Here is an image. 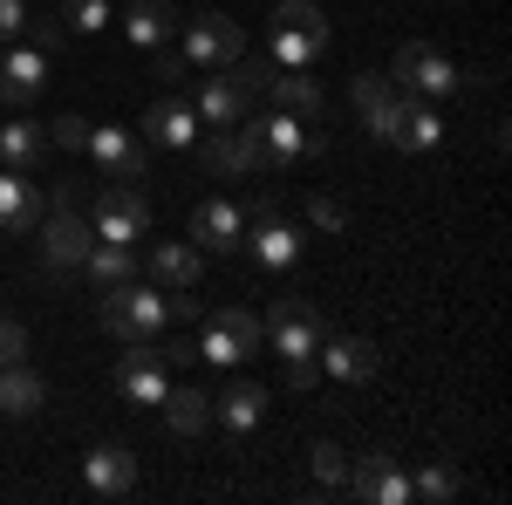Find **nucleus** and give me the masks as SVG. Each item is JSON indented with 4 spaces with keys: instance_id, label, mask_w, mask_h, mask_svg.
Wrapping results in <instances>:
<instances>
[{
    "instance_id": "1",
    "label": "nucleus",
    "mask_w": 512,
    "mask_h": 505,
    "mask_svg": "<svg viewBox=\"0 0 512 505\" xmlns=\"http://www.w3.org/2000/svg\"><path fill=\"white\" fill-rule=\"evenodd\" d=\"M239 144H246V164L267 171V178L294 171L301 157L328 151V137L308 130V117H287V110H260V117H246V123H239Z\"/></svg>"
},
{
    "instance_id": "2",
    "label": "nucleus",
    "mask_w": 512,
    "mask_h": 505,
    "mask_svg": "<svg viewBox=\"0 0 512 505\" xmlns=\"http://www.w3.org/2000/svg\"><path fill=\"white\" fill-rule=\"evenodd\" d=\"M103 335L110 342H151L171 328V308H164V287H144V280H123V287H103Z\"/></svg>"
},
{
    "instance_id": "3",
    "label": "nucleus",
    "mask_w": 512,
    "mask_h": 505,
    "mask_svg": "<svg viewBox=\"0 0 512 505\" xmlns=\"http://www.w3.org/2000/svg\"><path fill=\"white\" fill-rule=\"evenodd\" d=\"M301 246H308V233L280 212V198H253V205H246V239H239V253H253V267L287 273L301 260Z\"/></svg>"
},
{
    "instance_id": "4",
    "label": "nucleus",
    "mask_w": 512,
    "mask_h": 505,
    "mask_svg": "<svg viewBox=\"0 0 512 505\" xmlns=\"http://www.w3.org/2000/svg\"><path fill=\"white\" fill-rule=\"evenodd\" d=\"M321 48H328V14H321L315 0H280V7H274L267 62H274V69H308Z\"/></svg>"
},
{
    "instance_id": "5",
    "label": "nucleus",
    "mask_w": 512,
    "mask_h": 505,
    "mask_svg": "<svg viewBox=\"0 0 512 505\" xmlns=\"http://www.w3.org/2000/svg\"><path fill=\"white\" fill-rule=\"evenodd\" d=\"M390 82L403 89V96H417V103H444V96L465 89L458 62H451L444 48H431V41H403L396 62H390Z\"/></svg>"
},
{
    "instance_id": "6",
    "label": "nucleus",
    "mask_w": 512,
    "mask_h": 505,
    "mask_svg": "<svg viewBox=\"0 0 512 505\" xmlns=\"http://www.w3.org/2000/svg\"><path fill=\"white\" fill-rule=\"evenodd\" d=\"M321 335H328V321H321L315 301H301V294H280L274 308H267V321H260V342L274 355H315L321 349Z\"/></svg>"
},
{
    "instance_id": "7",
    "label": "nucleus",
    "mask_w": 512,
    "mask_h": 505,
    "mask_svg": "<svg viewBox=\"0 0 512 505\" xmlns=\"http://www.w3.org/2000/svg\"><path fill=\"white\" fill-rule=\"evenodd\" d=\"M35 239H41V267H48V280H69V273L82 267V253L96 246V233H89V219H82L76 205H48L41 226H35Z\"/></svg>"
},
{
    "instance_id": "8",
    "label": "nucleus",
    "mask_w": 512,
    "mask_h": 505,
    "mask_svg": "<svg viewBox=\"0 0 512 505\" xmlns=\"http://www.w3.org/2000/svg\"><path fill=\"white\" fill-rule=\"evenodd\" d=\"M89 233L103 239V246H137V239L151 233V198L137 192V185H110L89 205Z\"/></svg>"
},
{
    "instance_id": "9",
    "label": "nucleus",
    "mask_w": 512,
    "mask_h": 505,
    "mask_svg": "<svg viewBox=\"0 0 512 505\" xmlns=\"http://www.w3.org/2000/svg\"><path fill=\"white\" fill-rule=\"evenodd\" d=\"M82 151L103 164L110 185H144V178H151V144H137L117 123H89V144H82Z\"/></svg>"
},
{
    "instance_id": "10",
    "label": "nucleus",
    "mask_w": 512,
    "mask_h": 505,
    "mask_svg": "<svg viewBox=\"0 0 512 505\" xmlns=\"http://www.w3.org/2000/svg\"><path fill=\"white\" fill-rule=\"evenodd\" d=\"M342 492H355L362 505H410V471L396 465L390 451H362V458H349Z\"/></svg>"
},
{
    "instance_id": "11",
    "label": "nucleus",
    "mask_w": 512,
    "mask_h": 505,
    "mask_svg": "<svg viewBox=\"0 0 512 505\" xmlns=\"http://www.w3.org/2000/svg\"><path fill=\"white\" fill-rule=\"evenodd\" d=\"M253 349H260V314H246V308H219L212 321H205V335H198V355L219 362V369L246 362Z\"/></svg>"
},
{
    "instance_id": "12",
    "label": "nucleus",
    "mask_w": 512,
    "mask_h": 505,
    "mask_svg": "<svg viewBox=\"0 0 512 505\" xmlns=\"http://www.w3.org/2000/svg\"><path fill=\"white\" fill-rule=\"evenodd\" d=\"M233 55H246V28L233 14H198L185 21V62L192 69H226Z\"/></svg>"
},
{
    "instance_id": "13",
    "label": "nucleus",
    "mask_w": 512,
    "mask_h": 505,
    "mask_svg": "<svg viewBox=\"0 0 512 505\" xmlns=\"http://www.w3.org/2000/svg\"><path fill=\"white\" fill-rule=\"evenodd\" d=\"M239 239H246V205H233V198H198L192 205L198 253H239Z\"/></svg>"
},
{
    "instance_id": "14",
    "label": "nucleus",
    "mask_w": 512,
    "mask_h": 505,
    "mask_svg": "<svg viewBox=\"0 0 512 505\" xmlns=\"http://www.w3.org/2000/svg\"><path fill=\"white\" fill-rule=\"evenodd\" d=\"M349 96H355V110H362V123H369V137H383V144H390L396 123H403V110H410V96H403L390 76H369V69L349 82Z\"/></svg>"
},
{
    "instance_id": "15",
    "label": "nucleus",
    "mask_w": 512,
    "mask_h": 505,
    "mask_svg": "<svg viewBox=\"0 0 512 505\" xmlns=\"http://www.w3.org/2000/svg\"><path fill=\"white\" fill-rule=\"evenodd\" d=\"M137 478H144V465H137V451H123V444H96V451L82 458V485H89L96 499H130Z\"/></svg>"
},
{
    "instance_id": "16",
    "label": "nucleus",
    "mask_w": 512,
    "mask_h": 505,
    "mask_svg": "<svg viewBox=\"0 0 512 505\" xmlns=\"http://www.w3.org/2000/svg\"><path fill=\"white\" fill-rule=\"evenodd\" d=\"M198 123H212V130H233V123L253 117V89L233 76V69H219V76H205L198 82Z\"/></svg>"
},
{
    "instance_id": "17",
    "label": "nucleus",
    "mask_w": 512,
    "mask_h": 505,
    "mask_svg": "<svg viewBox=\"0 0 512 505\" xmlns=\"http://www.w3.org/2000/svg\"><path fill=\"white\" fill-rule=\"evenodd\" d=\"M315 362L335 376V383H369L376 369H383V355H376V342L369 335H321V349H315Z\"/></svg>"
},
{
    "instance_id": "18",
    "label": "nucleus",
    "mask_w": 512,
    "mask_h": 505,
    "mask_svg": "<svg viewBox=\"0 0 512 505\" xmlns=\"http://www.w3.org/2000/svg\"><path fill=\"white\" fill-rule=\"evenodd\" d=\"M144 144H151V151H192L198 144V110L185 96H158V103L144 110Z\"/></svg>"
},
{
    "instance_id": "19",
    "label": "nucleus",
    "mask_w": 512,
    "mask_h": 505,
    "mask_svg": "<svg viewBox=\"0 0 512 505\" xmlns=\"http://www.w3.org/2000/svg\"><path fill=\"white\" fill-rule=\"evenodd\" d=\"M41 212H48V192H41L28 171H0V233H35Z\"/></svg>"
},
{
    "instance_id": "20",
    "label": "nucleus",
    "mask_w": 512,
    "mask_h": 505,
    "mask_svg": "<svg viewBox=\"0 0 512 505\" xmlns=\"http://www.w3.org/2000/svg\"><path fill=\"white\" fill-rule=\"evenodd\" d=\"M41 82H48V55L41 48H7L0 55V103H35L41 96Z\"/></svg>"
},
{
    "instance_id": "21",
    "label": "nucleus",
    "mask_w": 512,
    "mask_h": 505,
    "mask_svg": "<svg viewBox=\"0 0 512 505\" xmlns=\"http://www.w3.org/2000/svg\"><path fill=\"white\" fill-rule=\"evenodd\" d=\"M260 96H274V110H287V117L321 123V82L308 69H267V89Z\"/></svg>"
},
{
    "instance_id": "22",
    "label": "nucleus",
    "mask_w": 512,
    "mask_h": 505,
    "mask_svg": "<svg viewBox=\"0 0 512 505\" xmlns=\"http://www.w3.org/2000/svg\"><path fill=\"white\" fill-rule=\"evenodd\" d=\"M260 417H267V389L260 383H226V396H212V424H226L233 437L260 430Z\"/></svg>"
},
{
    "instance_id": "23",
    "label": "nucleus",
    "mask_w": 512,
    "mask_h": 505,
    "mask_svg": "<svg viewBox=\"0 0 512 505\" xmlns=\"http://www.w3.org/2000/svg\"><path fill=\"white\" fill-rule=\"evenodd\" d=\"M171 28H178V14H171V0H130L123 7V35H130V48H164L171 41Z\"/></svg>"
},
{
    "instance_id": "24",
    "label": "nucleus",
    "mask_w": 512,
    "mask_h": 505,
    "mask_svg": "<svg viewBox=\"0 0 512 505\" xmlns=\"http://www.w3.org/2000/svg\"><path fill=\"white\" fill-rule=\"evenodd\" d=\"M198 273H205V253L192 239H158L151 246V280L158 287H198Z\"/></svg>"
},
{
    "instance_id": "25",
    "label": "nucleus",
    "mask_w": 512,
    "mask_h": 505,
    "mask_svg": "<svg viewBox=\"0 0 512 505\" xmlns=\"http://www.w3.org/2000/svg\"><path fill=\"white\" fill-rule=\"evenodd\" d=\"M41 403H48V389L28 362H0V417H35Z\"/></svg>"
},
{
    "instance_id": "26",
    "label": "nucleus",
    "mask_w": 512,
    "mask_h": 505,
    "mask_svg": "<svg viewBox=\"0 0 512 505\" xmlns=\"http://www.w3.org/2000/svg\"><path fill=\"white\" fill-rule=\"evenodd\" d=\"M41 157H48V130L28 117H14V123H0V164L7 171H35Z\"/></svg>"
},
{
    "instance_id": "27",
    "label": "nucleus",
    "mask_w": 512,
    "mask_h": 505,
    "mask_svg": "<svg viewBox=\"0 0 512 505\" xmlns=\"http://www.w3.org/2000/svg\"><path fill=\"white\" fill-rule=\"evenodd\" d=\"M76 273L89 280V287H123V280H137V253H130V246H103V239H96V246L82 253Z\"/></svg>"
},
{
    "instance_id": "28",
    "label": "nucleus",
    "mask_w": 512,
    "mask_h": 505,
    "mask_svg": "<svg viewBox=\"0 0 512 505\" xmlns=\"http://www.w3.org/2000/svg\"><path fill=\"white\" fill-rule=\"evenodd\" d=\"M192 151L205 157V171H212V178H246V171H253V164H246V144H239V123H233V130H212V137H198Z\"/></svg>"
},
{
    "instance_id": "29",
    "label": "nucleus",
    "mask_w": 512,
    "mask_h": 505,
    "mask_svg": "<svg viewBox=\"0 0 512 505\" xmlns=\"http://www.w3.org/2000/svg\"><path fill=\"white\" fill-rule=\"evenodd\" d=\"M390 144H396V151H437V144H444V117H437L431 103L410 96V110H403V123H396Z\"/></svg>"
},
{
    "instance_id": "30",
    "label": "nucleus",
    "mask_w": 512,
    "mask_h": 505,
    "mask_svg": "<svg viewBox=\"0 0 512 505\" xmlns=\"http://www.w3.org/2000/svg\"><path fill=\"white\" fill-rule=\"evenodd\" d=\"M164 424L178 430V437H198V430L212 424V396L205 389H164Z\"/></svg>"
},
{
    "instance_id": "31",
    "label": "nucleus",
    "mask_w": 512,
    "mask_h": 505,
    "mask_svg": "<svg viewBox=\"0 0 512 505\" xmlns=\"http://www.w3.org/2000/svg\"><path fill=\"white\" fill-rule=\"evenodd\" d=\"M458 492H465V478H458L451 465H424L417 478H410V499H424V505H451Z\"/></svg>"
},
{
    "instance_id": "32",
    "label": "nucleus",
    "mask_w": 512,
    "mask_h": 505,
    "mask_svg": "<svg viewBox=\"0 0 512 505\" xmlns=\"http://www.w3.org/2000/svg\"><path fill=\"white\" fill-rule=\"evenodd\" d=\"M308 471H315V485H321V492H342V485H349V451L321 437L315 451H308Z\"/></svg>"
},
{
    "instance_id": "33",
    "label": "nucleus",
    "mask_w": 512,
    "mask_h": 505,
    "mask_svg": "<svg viewBox=\"0 0 512 505\" xmlns=\"http://www.w3.org/2000/svg\"><path fill=\"white\" fill-rule=\"evenodd\" d=\"M55 14H62L69 35H96V28H110V0H62Z\"/></svg>"
},
{
    "instance_id": "34",
    "label": "nucleus",
    "mask_w": 512,
    "mask_h": 505,
    "mask_svg": "<svg viewBox=\"0 0 512 505\" xmlns=\"http://www.w3.org/2000/svg\"><path fill=\"white\" fill-rule=\"evenodd\" d=\"M48 144H55V151H82V144H89V117H55L48 123Z\"/></svg>"
},
{
    "instance_id": "35",
    "label": "nucleus",
    "mask_w": 512,
    "mask_h": 505,
    "mask_svg": "<svg viewBox=\"0 0 512 505\" xmlns=\"http://www.w3.org/2000/svg\"><path fill=\"white\" fill-rule=\"evenodd\" d=\"M0 362H28V328L14 314H0Z\"/></svg>"
},
{
    "instance_id": "36",
    "label": "nucleus",
    "mask_w": 512,
    "mask_h": 505,
    "mask_svg": "<svg viewBox=\"0 0 512 505\" xmlns=\"http://www.w3.org/2000/svg\"><path fill=\"white\" fill-rule=\"evenodd\" d=\"M308 219H315L321 233H342V226H349V212H342V198H328V192H321V198H308Z\"/></svg>"
},
{
    "instance_id": "37",
    "label": "nucleus",
    "mask_w": 512,
    "mask_h": 505,
    "mask_svg": "<svg viewBox=\"0 0 512 505\" xmlns=\"http://www.w3.org/2000/svg\"><path fill=\"white\" fill-rule=\"evenodd\" d=\"M315 383H321V362H315V355H294V362H287V389H294V396H308Z\"/></svg>"
},
{
    "instance_id": "38",
    "label": "nucleus",
    "mask_w": 512,
    "mask_h": 505,
    "mask_svg": "<svg viewBox=\"0 0 512 505\" xmlns=\"http://www.w3.org/2000/svg\"><path fill=\"white\" fill-rule=\"evenodd\" d=\"M21 28H28V7L21 0H0V41H21Z\"/></svg>"
},
{
    "instance_id": "39",
    "label": "nucleus",
    "mask_w": 512,
    "mask_h": 505,
    "mask_svg": "<svg viewBox=\"0 0 512 505\" xmlns=\"http://www.w3.org/2000/svg\"><path fill=\"white\" fill-rule=\"evenodd\" d=\"M48 205H76L82 212V178H55V185H48Z\"/></svg>"
},
{
    "instance_id": "40",
    "label": "nucleus",
    "mask_w": 512,
    "mask_h": 505,
    "mask_svg": "<svg viewBox=\"0 0 512 505\" xmlns=\"http://www.w3.org/2000/svg\"><path fill=\"white\" fill-rule=\"evenodd\" d=\"M62 35H69V28H62V14H41V21H35V41H41V48H55Z\"/></svg>"
}]
</instances>
